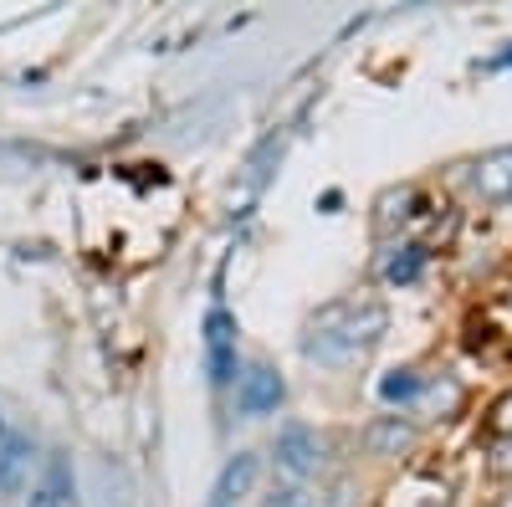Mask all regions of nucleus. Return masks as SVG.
<instances>
[{
  "label": "nucleus",
  "instance_id": "nucleus-9",
  "mask_svg": "<svg viewBox=\"0 0 512 507\" xmlns=\"http://www.w3.org/2000/svg\"><path fill=\"white\" fill-rule=\"evenodd\" d=\"M364 446L374 451V456H405L410 446H415V420L410 415H379V420H369V431H364Z\"/></svg>",
  "mask_w": 512,
  "mask_h": 507
},
{
  "label": "nucleus",
  "instance_id": "nucleus-7",
  "mask_svg": "<svg viewBox=\"0 0 512 507\" xmlns=\"http://www.w3.org/2000/svg\"><path fill=\"white\" fill-rule=\"evenodd\" d=\"M256 472H262V456H256V451H236L226 467H221V477H216V487H210V502L205 507H241L251 497V487H256Z\"/></svg>",
  "mask_w": 512,
  "mask_h": 507
},
{
  "label": "nucleus",
  "instance_id": "nucleus-4",
  "mask_svg": "<svg viewBox=\"0 0 512 507\" xmlns=\"http://www.w3.org/2000/svg\"><path fill=\"white\" fill-rule=\"evenodd\" d=\"M282 400H287V385H282V374L272 369V364H246L241 374H236V410L241 415H277L282 410Z\"/></svg>",
  "mask_w": 512,
  "mask_h": 507
},
{
  "label": "nucleus",
  "instance_id": "nucleus-2",
  "mask_svg": "<svg viewBox=\"0 0 512 507\" xmlns=\"http://www.w3.org/2000/svg\"><path fill=\"white\" fill-rule=\"evenodd\" d=\"M272 467L282 482H297V487H308L313 477H323L328 467V446L313 426H303V420H287V426L272 436Z\"/></svg>",
  "mask_w": 512,
  "mask_h": 507
},
{
  "label": "nucleus",
  "instance_id": "nucleus-11",
  "mask_svg": "<svg viewBox=\"0 0 512 507\" xmlns=\"http://www.w3.org/2000/svg\"><path fill=\"white\" fill-rule=\"evenodd\" d=\"M410 257H390V267H384V277L390 282H410L415 272H420V246H405Z\"/></svg>",
  "mask_w": 512,
  "mask_h": 507
},
{
  "label": "nucleus",
  "instance_id": "nucleus-14",
  "mask_svg": "<svg viewBox=\"0 0 512 507\" xmlns=\"http://www.w3.org/2000/svg\"><path fill=\"white\" fill-rule=\"evenodd\" d=\"M497 467H502V472H512V441H502V446H497Z\"/></svg>",
  "mask_w": 512,
  "mask_h": 507
},
{
  "label": "nucleus",
  "instance_id": "nucleus-3",
  "mask_svg": "<svg viewBox=\"0 0 512 507\" xmlns=\"http://www.w3.org/2000/svg\"><path fill=\"white\" fill-rule=\"evenodd\" d=\"M205 374H210V385H216V390L236 385V374H241V359H236V318L226 308H210L205 313Z\"/></svg>",
  "mask_w": 512,
  "mask_h": 507
},
{
  "label": "nucleus",
  "instance_id": "nucleus-10",
  "mask_svg": "<svg viewBox=\"0 0 512 507\" xmlns=\"http://www.w3.org/2000/svg\"><path fill=\"white\" fill-rule=\"evenodd\" d=\"M262 507H318V502H313L308 487H297V482H282V477H277V482L267 487Z\"/></svg>",
  "mask_w": 512,
  "mask_h": 507
},
{
  "label": "nucleus",
  "instance_id": "nucleus-15",
  "mask_svg": "<svg viewBox=\"0 0 512 507\" xmlns=\"http://www.w3.org/2000/svg\"><path fill=\"white\" fill-rule=\"evenodd\" d=\"M497 507H512V497H507V502H497Z\"/></svg>",
  "mask_w": 512,
  "mask_h": 507
},
{
  "label": "nucleus",
  "instance_id": "nucleus-5",
  "mask_svg": "<svg viewBox=\"0 0 512 507\" xmlns=\"http://www.w3.org/2000/svg\"><path fill=\"white\" fill-rule=\"evenodd\" d=\"M36 482V446L21 431L0 436V502L6 497H26Z\"/></svg>",
  "mask_w": 512,
  "mask_h": 507
},
{
  "label": "nucleus",
  "instance_id": "nucleus-1",
  "mask_svg": "<svg viewBox=\"0 0 512 507\" xmlns=\"http://www.w3.org/2000/svg\"><path fill=\"white\" fill-rule=\"evenodd\" d=\"M384 333V303L379 298H333L323 303L308 328H303V359L308 364H323V369H338V364H354L364 359Z\"/></svg>",
  "mask_w": 512,
  "mask_h": 507
},
{
  "label": "nucleus",
  "instance_id": "nucleus-13",
  "mask_svg": "<svg viewBox=\"0 0 512 507\" xmlns=\"http://www.w3.org/2000/svg\"><path fill=\"white\" fill-rule=\"evenodd\" d=\"M492 431H497L502 441H512V395H502V400L492 405Z\"/></svg>",
  "mask_w": 512,
  "mask_h": 507
},
{
  "label": "nucleus",
  "instance_id": "nucleus-16",
  "mask_svg": "<svg viewBox=\"0 0 512 507\" xmlns=\"http://www.w3.org/2000/svg\"><path fill=\"white\" fill-rule=\"evenodd\" d=\"M0 507H6V502H0Z\"/></svg>",
  "mask_w": 512,
  "mask_h": 507
},
{
  "label": "nucleus",
  "instance_id": "nucleus-12",
  "mask_svg": "<svg viewBox=\"0 0 512 507\" xmlns=\"http://www.w3.org/2000/svg\"><path fill=\"white\" fill-rule=\"evenodd\" d=\"M400 379H384V400H410L415 390H420V379H415V369H395Z\"/></svg>",
  "mask_w": 512,
  "mask_h": 507
},
{
  "label": "nucleus",
  "instance_id": "nucleus-6",
  "mask_svg": "<svg viewBox=\"0 0 512 507\" xmlns=\"http://www.w3.org/2000/svg\"><path fill=\"white\" fill-rule=\"evenodd\" d=\"M21 502L26 507H77V482H72L67 451H52L47 461H41V472H36V482Z\"/></svg>",
  "mask_w": 512,
  "mask_h": 507
},
{
  "label": "nucleus",
  "instance_id": "nucleus-8",
  "mask_svg": "<svg viewBox=\"0 0 512 507\" xmlns=\"http://www.w3.org/2000/svg\"><path fill=\"white\" fill-rule=\"evenodd\" d=\"M472 190H477L482 200H512V144L487 149V154L472 164Z\"/></svg>",
  "mask_w": 512,
  "mask_h": 507
}]
</instances>
